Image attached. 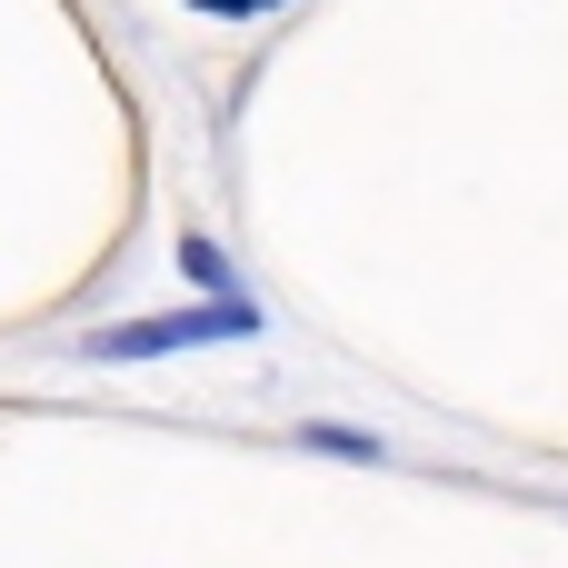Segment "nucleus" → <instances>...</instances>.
<instances>
[{"label": "nucleus", "instance_id": "f257e3e1", "mask_svg": "<svg viewBox=\"0 0 568 568\" xmlns=\"http://www.w3.org/2000/svg\"><path fill=\"white\" fill-rule=\"evenodd\" d=\"M260 329V310L250 300H220V310H160V320H120V329H100L90 349L100 359H160V349H210V339H250Z\"/></svg>", "mask_w": 568, "mask_h": 568}, {"label": "nucleus", "instance_id": "f03ea898", "mask_svg": "<svg viewBox=\"0 0 568 568\" xmlns=\"http://www.w3.org/2000/svg\"><path fill=\"white\" fill-rule=\"evenodd\" d=\"M310 439H320V449H339V459H369V449H379V439H359V429H329V419H320Z\"/></svg>", "mask_w": 568, "mask_h": 568}, {"label": "nucleus", "instance_id": "7ed1b4c3", "mask_svg": "<svg viewBox=\"0 0 568 568\" xmlns=\"http://www.w3.org/2000/svg\"><path fill=\"white\" fill-rule=\"evenodd\" d=\"M190 10H220V20H250V10H280V0H190Z\"/></svg>", "mask_w": 568, "mask_h": 568}]
</instances>
